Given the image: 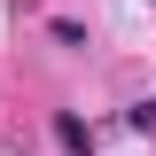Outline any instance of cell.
I'll list each match as a JSON object with an SVG mask.
<instances>
[{
  "mask_svg": "<svg viewBox=\"0 0 156 156\" xmlns=\"http://www.w3.org/2000/svg\"><path fill=\"white\" fill-rule=\"evenodd\" d=\"M55 140H62L70 156H86V148H94V133H86V117H70V109H55Z\"/></svg>",
  "mask_w": 156,
  "mask_h": 156,
  "instance_id": "cell-1",
  "label": "cell"
},
{
  "mask_svg": "<svg viewBox=\"0 0 156 156\" xmlns=\"http://www.w3.org/2000/svg\"><path fill=\"white\" fill-rule=\"evenodd\" d=\"M125 125H133V133H156V101H133V109H125Z\"/></svg>",
  "mask_w": 156,
  "mask_h": 156,
  "instance_id": "cell-2",
  "label": "cell"
}]
</instances>
